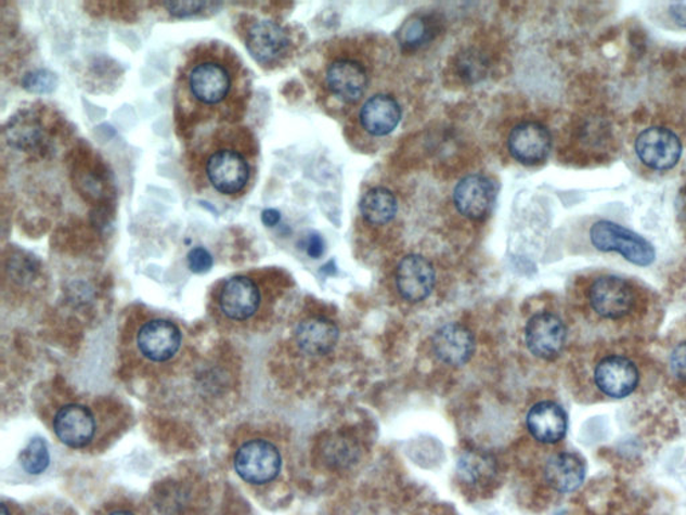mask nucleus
I'll use <instances>...</instances> for the list:
<instances>
[{
	"mask_svg": "<svg viewBox=\"0 0 686 515\" xmlns=\"http://www.w3.org/2000/svg\"><path fill=\"white\" fill-rule=\"evenodd\" d=\"M251 77L234 49L221 42L198 43L185 53L174 81L178 132L236 126L251 100Z\"/></svg>",
	"mask_w": 686,
	"mask_h": 515,
	"instance_id": "obj_1",
	"label": "nucleus"
},
{
	"mask_svg": "<svg viewBox=\"0 0 686 515\" xmlns=\"http://www.w3.org/2000/svg\"><path fill=\"white\" fill-rule=\"evenodd\" d=\"M257 145L247 128L223 126L192 136L189 169L198 192L235 201L253 185Z\"/></svg>",
	"mask_w": 686,
	"mask_h": 515,
	"instance_id": "obj_2",
	"label": "nucleus"
},
{
	"mask_svg": "<svg viewBox=\"0 0 686 515\" xmlns=\"http://www.w3.org/2000/svg\"><path fill=\"white\" fill-rule=\"evenodd\" d=\"M262 284L253 274H237L221 282L215 292V305L230 322H249L262 309Z\"/></svg>",
	"mask_w": 686,
	"mask_h": 515,
	"instance_id": "obj_3",
	"label": "nucleus"
},
{
	"mask_svg": "<svg viewBox=\"0 0 686 515\" xmlns=\"http://www.w3.org/2000/svg\"><path fill=\"white\" fill-rule=\"evenodd\" d=\"M590 240L597 250L618 253L629 262L643 266V268L656 260V250L649 241L610 220H599L594 223L590 230Z\"/></svg>",
	"mask_w": 686,
	"mask_h": 515,
	"instance_id": "obj_4",
	"label": "nucleus"
},
{
	"mask_svg": "<svg viewBox=\"0 0 686 515\" xmlns=\"http://www.w3.org/2000/svg\"><path fill=\"white\" fill-rule=\"evenodd\" d=\"M590 308L603 320L620 321L633 313L637 292L631 282L617 275H600L588 287Z\"/></svg>",
	"mask_w": 686,
	"mask_h": 515,
	"instance_id": "obj_5",
	"label": "nucleus"
},
{
	"mask_svg": "<svg viewBox=\"0 0 686 515\" xmlns=\"http://www.w3.org/2000/svg\"><path fill=\"white\" fill-rule=\"evenodd\" d=\"M234 467L246 484H270L281 473V451L266 439L247 440L235 452Z\"/></svg>",
	"mask_w": 686,
	"mask_h": 515,
	"instance_id": "obj_6",
	"label": "nucleus"
},
{
	"mask_svg": "<svg viewBox=\"0 0 686 515\" xmlns=\"http://www.w3.org/2000/svg\"><path fill=\"white\" fill-rule=\"evenodd\" d=\"M248 53L263 67L280 65L290 52L292 38L286 28L274 21L248 22L245 30Z\"/></svg>",
	"mask_w": 686,
	"mask_h": 515,
	"instance_id": "obj_7",
	"label": "nucleus"
},
{
	"mask_svg": "<svg viewBox=\"0 0 686 515\" xmlns=\"http://www.w3.org/2000/svg\"><path fill=\"white\" fill-rule=\"evenodd\" d=\"M634 151L644 166L653 171H671L683 156V143L673 130L651 127L637 136Z\"/></svg>",
	"mask_w": 686,
	"mask_h": 515,
	"instance_id": "obj_8",
	"label": "nucleus"
},
{
	"mask_svg": "<svg viewBox=\"0 0 686 515\" xmlns=\"http://www.w3.org/2000/svg\"><path fill=\"white\" fill-rule=\"evenodd\" d=\"M183 345V333L174 322L155 319L144 322L135 335V347L147 361L161 364L171 361Z\"/></svg>",
	"mask_w": 686,
	"mask_h": 515,
	"instance_id": "obj_9",
	"label": "nucleus"
},
{
	"mask_svg": "<svg viewBox=\"0 0 686 515\" xmlns=\"http://www.w3.org/2000/svg\"><path fill=\"white\" fill-rule=\"evenodd\" d=\"M639 371L634 361L623 355H608L594 368L593 381L600 394L611 399H625L639 384Z\"/></svg>",
	"mask_w": 686,
	"mask_h": 515,
	"instance_id": "obj_10",
	"label": "nucleus"
},
{
	"mask_svg": "<svg viewBox=\"0 0 686 515\" xmlns=\"http://www.w3.org/2000/svg\"><path fill=\"white\" fill-rule=\"evenodd\" d=\"M565 322L553 313L532 316L526 326V344L530 352L543 360L557 359L565 348Z\"/></svg>",
	"mask_w": 686,
	"mask_h": 515,
	"instance_id": "obj_11",
	"label": "nucleus"
},
{
	"mask_svg": "<svg viewBox=\"0 0 686 515\" xmlns=\"http://www.w3.org/2000/svg\"><path fill=\"white\" fill-rule=\"evenodd\" d=\"M53 428L62 443L70 449L81 450L88 447L98 433V421L89 407L67 404L56 411Z\"/></svg>",
	"mask_w": 686,
	"mask_h": 515,
	"instance_id": "obj_12",
	"label": "nucleus"
},
{
	"mask_svg": "<svg viewBox=\"0 0 686 515\" xmlns=\"http://www.w3.org/2000/svg\"><path fill=\"white\" fill-rule=\"evenodd\" d=\"M436 273L432 263L422 256H407L396 270L397 291L410 302H419L432 294Z\"/></svg>",
	"mask_w": 686,
	"mask_h": 515,
	"instance_id": "obj_13",
	"label": "nucleus"
},
{
	"mask_svg": "<svg viewBox=\"0 0 686 515\" xmlns=\"http://www.w3.org/2000/svg\"><path fill=\"white\" fill-rule=\"evenodd\" d=\"M553 139L548 129L540 123L527 121L515 127L508 138L512 155L526 166H535L549 155Z\"/></svg>",
	"mask_w": 686,
	"mask_h": 515,
	"instance_id": "obj_14",
	"label": "nucleus"
},
{
	"mask_svg": "<svg viewBox=\"0 0 686 515\" xmlns=\"http://www.w3.org/2000/svg\"><path fill=\"white\" fill-rule=\"evenodd\" d=\"M495 197V184L483 175H469L458 181L453 192V201L458 213L469 219L484 218L490 213Z\"/></svg>",
	"mask_w": 686,
	"mask_h": 515,
	"instance_id": "obj_15",
	"label": "nucleus"
},
{
	"mask_svg": "<svg viewBox=\"0 0 686 515\" xmlns=\"http://www.w3.org/2000/svg\"><path fill=\"white\" fill-rule=\"evenodd\" d=\"M475 337L466 326L451 322L442 325L433 336L436 358L446 365L462 366L473 359Z\"/></svg>",
	"mask_w": 686,
	"mask_h": 515,
	"instance_id": "obj_16",
	"label": "nucleus"
},
{
	"mask_svg": "<svg viewBox=\"0 0 686 515\" xmlns=\"http://www.w3.org/2000/svg\"><path fill=\"white\" fill-rule=\"evenodd\" d=\"M544 478L554 491L570 494L585 482L586 464L572 452H560L548 458L544 467Z\"/></svg>",
	"mask_w": 686,
	"mask_h": 515,
	"instance_id": "obj_17",
	"label": "nucleus"
},
{
	"mask_svg": "<svg viewBox=\"0 0 686 515\" xmlns=\"http://www.w3.org/2000/svg\"><path fill=\"white\" fill-rule=\"evenodd\" d=\"M326 82L338 99L345 103H355L365 93L367 75L364 66L350 60L336 61L328 66Z\"/></svg>",
	"mask_w": 686,
	"mask_h": 515,
	"instance_id": "obj_18",
	"label": "nucleus"
},
{
	"mask_svg": "<svg viewBox=\"0 0 686 515\" xmlns=\"http://www.w3.org/2000/svg\"><path fill=\"white\" fill-rule=\"evenodd\" d=\"M527 427L541 443L554 445L567 433V415L562 407L554 401H541L527 415Z\"/></svg>",
	"mask_w": 686,
	"mask_h": 515,
	"instance_id": "obj_19",
	"label": "nucleus"
},
{
	"mask_svg": "<svg viewBox=\"0 0 686 515\" xmlns=\"http://www.w3.org/2000/svg\"><path fill=\"white\" fill-rule=\"evenodd\" d=\"M338 339V326L322 317L305 320L295 330V343L303 353L309 356L331 353L336 348Z\"/></svg>",
	"mask_w": 686,
	"mask_h": 515,
	"instance_id": "obj_20",
	"label": "nucleus"
},
{
	"mask_svg": "<svg viewBox=\"0 0 686 515\" xmlns=\"http://www.w3.org/2000/svg\"><path fill=\"white\" fill-rule=\"evenodd\" d=\"M401 106L388 94H377L368 99L361 110V124L373 136L392 133L401 121Z\"/></svg>",
	"mask_w": 686,
	"mask_h": 515,
	"instance_id": "obj_21",
	"label": "nucleus"
},
{
	"mask_svg": "<svg viewBox=\"0 0 686 515\" xmlns=\"http://www.w3.org/2000/svg\"><path fill=\"white\" fill-rule=\"evenodd\" d=\"M360 209L367 223L383 226L394 219L399 203L392 192L377 186L362 197Z\"/></svg>",
	"mask_w": 686,
	"mask_h": 515,
	"instance_id": "obj_22",
	"label": "nucleus"
},
{
	"mask_svg": "<svg viewBox=\"0 0 686 515\" xmlns=\"http://www.w3.org/2000/svg\"><path fill=\"white\" fill-rule=\"evenodd\" d=\"M322 458L334 468L350 467L360 460V447L346 434H333L322 445Z\"/></svg>",
	"mask_w": 686,
	"mask_h": 515,
	"instance_id": "obj_23",
	"label": "nucleus"
},
{
	"mask_svg": "<svg viewBox=\"0 0 686 515\" xmlns=\"http://www.w3.org/2000/svg\"><path fill=\"white\" fill-rule=\"evenodd\" d=\"M457 472L464 484L486 485L496 473L495 462L489 455L466 452L457 464Z\"/></svg>",
	"mask_w": 686,
	"mask_h": 515,
	"instance_id": "obj_24",
	"label": "nucleus"
},
{
	"mask_svg": "<svg viewBox=\"0 0 686 515\" xmlns=\"http://www.w3.org/2000/svg\"><path fill=\"white\" fill-rule=\"evenodd\" d=\"M397 37L404 48L417 49L423 47V44L432 41L435 37L433 21L424 15L412 16L401 26Z\"/></svg>",
	"mask_w": 686,
	"mask_h": 515,
	"instance_id": "obj_25",
	"label": "nucleus"
},
{
	"mask_svg": "<svg viewBox=\"0 0 686 515\" xmlns=\"http://www.w3.org/2000/svg\"><path fill=\"white\" fill-rule=\"evenodd\" d=\"M21 462L28 474H42L50 463L47 441L39 438L33 439L22 451Z\"/></svg>",
	"mask_w": 686,
	"mask_h": 515,
	"instance_id": "obj_26",
	"label": "nucleus"
},
{
	"mask_svg": "<svg viewBox=\"0 0 686 515\" xmlns=\"http://www.w3.org/2000/svg\"><path fill=\"white\" fill-rule=\"evenodd\" d=\"M457 67L461 76L468 82L479 81L487 73V62L476 52L462 54L457 61Z\"/></svg>",
	"mask_w": 686,
	"mask_h": 515,
	"instance_id": "obj_27",
	"label": "nucleus"
},
{
	"mask_svg": "<svg viewBox=\"0 0 686 515\" xmlns=\"http://www.w3.org/2000/svg\"><path fill=\"white\" fill-rule=\"evenodd\" d=\"M164 9H167L168 13L176 18H186V16L202 15L207 11H213L219 8L218 3L209 2H179V3H163Z\"/></svg>",
	"mask_w": 686,
	"mask_h": 515,
	"instance_id": "obj_28",
	"label": "nucleus"
},
{
	"mask_svg": "<svg viewBox=\"0 0 686 515\" xmlns=\"http://www.w3.org/2000/svg\"><path fill=\"white\" fill-rule=\"evenodd\" d=\"M25 88L34 93H49L55 88V77L49 72L39 70L27 75Z\"/></svg>",
	"mask_w": 686,
	"mask_h": 515,
	"instance_id": "obj_29",
	"label": "nucleus"
},
{
	"mask_svg": "<svg viewBox=\"0 0 686 515\" xmlns=\"http://www.w3.org/2000/svg\"><path fill=\"white\" fill-rule=\"evenodd\" d=\"M669 366H671L673 376L686 383V342L679 343L674 347L671 358H669Z\"/></svg>",
	"mask_w": 686,
	"mask_h": 515,
	"instance_id": "obj_30",
	"label": "nucleus"
},
{
	"mask_svg": "<svg viewBox=\"0 0 686 515\" xmlns=\"http://www.w3.org/2000/svg\"><path fill=\"white\" fill-rule=\"evenodd\" d=\"M213 259L206 248L196 247L189 254V266L196 274L207 273L212 268Z\"/></svg>",
	"mask_w": 686,
	"mask_h": 515,
	"instance_id": "obj_31",
	"label": "nucleus"
},
{
	"mask_svg": "<svg viewBox=\"0 0 686 515\" xmlns=\"http://www.w3.org/2000/svg\"><path fill=\"white\" fill-rule=\"evenodd\" d=\"M306 252H308L311 258H320L325 252V242H323L320 234H310L308 242H306Z\"/></svg>",
	"mask_w": 686,
	"mask_h": 515,
	"instance_id": "obj_32",
	"label": "nucleus"
},
{
	"mask_svg": "<svg viewBox=\"0 0 686 515\" xmlns=\"http://www.w3.org/2000/svg\"><path fill=\"white\" fill-rule=\"evenodd\" d=\"M669 11H671L672 18L673 21H676V24L678 26H686V5L685 4H682V3L672 4Z\"/></svg>",
	"mask_w": 686,
	"mask_h": 515,
	"instance_id": "obj_33",
	"label": "nucleus"
},
{
	"mask_svg": "<svg viewBox=\"0 0 686 515\" xmlns=\"http://www.w3.org/2000/svg\"><path fill=\"white\" fill-rule=\"evenodd\" d=\"M262 220L266 226L269 228H274L281 220V214L276 211V209H266L262 215Z\"/></svg>",
	"mask_w": 686,
	"mask_h": 515,
	"instance_id": "obj_34",
	"label": "nucleus"
},
{
	"mask_svg": "<svg viewBox=\"0 0 686 515\" xmlns=\"http://www.w3.org/2000/svg\"><path fill=\"white\" fill-rule=\"evenodd\" d=\"M679 209H682V215L683 217L686 219V185L685 189L682 191V195H679Z\"/></svg>",
	"mask_w": 686,
	"mask_h": 515,
	"instance_id": "obj_35",
	"label": "nucleus"
},
{
	"mask_svg": "<svg viewBox=\"0 0 686 515\" xmlns=\"http://www.w3.org/2000/svg\"><path fill=\"white\" fill-rule=\"evenodd\" d=\"M107 515H134L133 513H130L128 511H117V512H113L111 514Z\"/></svg>",
	"mask_w": 686,
	"mask_h": 515,
	"instance_id": "obj_36",
	"label": "nucleus"
},
{
	"mask_svg": "<svg viewBox=\"0 0 686 515\" xmlns=\"http://www.w3.org/2000/svg\"><path fill=\"white\" fill-rule=\"evenodd\" d=\"M2 515H9V511H8V507H5V505H2Z\"/></svg>",
	"mask_w": 686,
	"mask_h": 515,
	"instance_id": "obj_37",
	"label": "nucleus"
}]
</instances>
